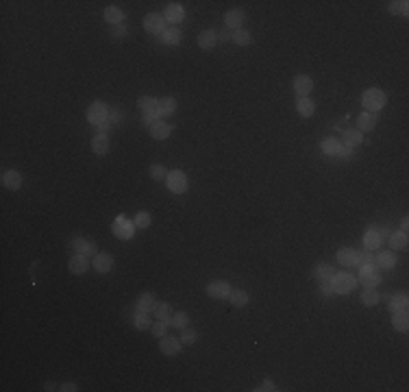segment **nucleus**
I'll list each match as a JSON object with an SVG mask.
<instances>
[{"instance_id": "nucleus-27", "label": "nucleus", "mask_w": 409, "mask_h": 392, "mask_svg": "<svg viewBox=\"0 0 409 392\" xmlns=\"http://www.w3.org/2000/svg\"><path fill=\"white\" fill-rule=\"evenodd\" d=\"M137 105H139V109H141V113H152V115H159L157 113V98H152V96H141L139 101H137Z\"/></svg>"}, {"instance_id": "nucleus-48", "label": "nucleus", "mask_w": 409, "mask_h": 392, "mask_svg": "<svg viewBox=\"0 0 409 392\" xmlns=\"http://www.w3.org/2000/svg\"><path fill=\"white\" fill-rule=\"evenodd\" d=\"M253 390H257V392H272V390H279V388H276V386H274V382H270V379H266L264 384H261V386H257V388H253Z\"/></svg>"}, {"instance_id": "nucleus-7", "label": "nucleus", "mask_w": 409, "mask_h": 392, "mask_svg": "<svg viewBox=\"0 0 409 392\" xmlns=\"http://www.w3.org/2000/svg\"><path fill=\"white\" fill-rule=\"evenodd\" d=\"M207 294H209L211 299H228V294H231V283L225 279L211 281V283H207Z\"/></svg>"}, {"instance_id": "nucleus-19", "label": "nucleus", "mask_w": 409, "mask_h": 392, "mask_svg": "<svg viewBox=\"0 0 409 392\" xmlns=\"http://www.w3.org/2000/svg\"><path fill=\"white\" fill-rule=\"evenodd\" d=\"M135 305H137V312L150 314V312H155V307H157V299H155V294H150V292H144Z\"/></svg>"}, {"instance_id": "nucleus-41", "label": "nucleus", "mask_w": 409, "mask_h": 392, "mask_svg": "<svg viewBox=\"0 0 409 392\" xmlns=\"http://www.w3.org/2000/svg\"><path fill=\"white\" fill-rule=\"evenodd\" d=\"M150 223H152L150 214H148V212H144V209L135 214V218H133V224H135V227H137V229H146V227H150Z\"/></svg>"}, {"instance_id": "nucleus-21", "label": "nucleus", "mask_w": 409, "mask_h": 392, "mask_svg": "<svg viewBox=\"0 0 409 392\" xmlns=\"http://www.w3.org/2000/svg\"><path fill=\"white\" fill-rule=\"evenodd\" d=\"M357 126H359V131H372L374 126H377V113H372V112H364V113H359V118H357Z\"/></svg>"}, {"instance_id": "nucleus-39", "label": "nucleus", "mask_w": 409, "mask_h": 392, "mask_svg": "<svg viewBox=\"0 0 409 392\" xmlns=\"http://www.w3.org/2000/svg\"><path fill=\"white\" fill-rule=\"evenodd\" d=\"M155 318L170 323V318H172V307L168 305V303H157V307H155Z\"/></svg>"}, {"instance_id": "nucleus-35", "label": "nucleus", "mask_w": 409, "mask_h": 392, "mask_svg": "<svg viewBox=\"0 0 409 392\" xmlns=\"http://www.w3.org/2000/svg\"><path fill=\"white\" fill-rule=\"evenodd\" d=\"M379 299H381V296H379V292L374 288H366V290H364V294H362V303L366 307H374L379 303Z\"/></svg>"}, {"instance_id": "nucleus-30", "label": "nucleus", "mask_w": 409, "mask_h": 392, "mask_svg": "<svg viewBox=\"0 0 409 392\" xmlns=\"http://www.w3.org/2000/svg\"><path fill=\"white\" fill-rule=\"evenodd\" d=\"M333 275H335V270H333V266H329V264H318L314 270V277L318 281H331Z\"/></svg>"}, {"instance_id": "nucleus-15", "label": "nucleus", "mask_w": 409, "mask_h": 392, "mask_svg": "<svg viewBox=\"0 0 409 392\" xmlns=\"http://www.w3.org/2000/svg\"><path fill=\"white\" fill-rule=\"evenodd\" d=\"M337 262H340L342 266H357L359 253L355 248H340V251H337Z\"/></svg>"}, {"instance_id": "nucleus-25", "label": "nucleus", "mask_w": 409, "mask_h": 392, "mask_svg": "<svg viewBox=\"0 0 409 392\" xmlns=\"http://www.w3.org/2000/svg\"><path fill=\"white\" fill-rule=\"evenodd\" d=\"M159 37L163 44H168V46H177V44L181 42V31H179L177 26H170V29H166Z\"/></svg>"}, {"instance_id": "nucleus-23", "label": "nucleus", "mask_w": 409, "mask_h": 392, "mask_svg": "<svg viewBox=\"0 0 409 392\" xmlns=\"http://www.w3.org/2000/svg\"><path fill=\"white\" fill-rule=\"evenodd\" d=\"M218 44V33L216 31H211V29H207V31H203L198 35V46L203 48V51H211Z\"/></svg>"}, {"instance_id": "nucleus-16", "label": "nucleus", "mask_w": 409, "mask_h": 392, "mask_svg": "<svg viewBox=\"0 0 409 392\" xmlns=\"http://www.w3.org/2000/svg\"><path fill=\"white\" fill-rule=\"evenodd\" d=\"M68 268H70V273H74V275H83L87 268H90V262H87V257L85 255H81V253H76V255L70 257V262H68Z\"/></svg>"}, {"instance_id": "nucleus-32", "label": "nucleus", "mask_w": 409, "mask_h": 392, "mask_svg": "<svg viewBox=\"0 0 409 392\" xmlns=\"http://www.w3.org/2000/svg\"><path fill=\"white\" fill-rule=\"evenodd\" d=\"M390 312H392V314L407 312V294H396V296H392V301H390Z\"/></svg>"}, {"instance_id": "nucleus-45", "label": "nucleus", "mask_w": 409, "mask_h": 392, "mask_svg": "<svg viewBox=\"0 0 409 392\" xmlns=\"http://www.w3.org/2000/svg\"><path fill=\"white\" fill-rule=\"evenodd\" d=\"M179 340H181V344H194V342L198 340V334H196L194 329L185 327V329L181 331V338H179Z\"/></svg>"}, {"instance_id": "nucleus-13", "label": "nucleus", "mask_w": 409, "mask_h": 392, "mask_svg": "<svg viewBox=\"0 0 409 392\" xmlns=\"http://www.w3.org/2000/svg\"><path fill=\"white\" fill-rule=\"evenodd\" d=\"M244 20H246V13H244L242 9H231V11H228V13L225 15V24L228 26V29H233V31L242 29Z\"/></svg>"}, {"instance_id": "nucleus-9", "label": "nucleus", "mask_w": 409, "mask_h": 392, "mask_svg": "<svg viewBox=\"0 0 409 392\" xmlns=\"http://www.w3.org/2000/svg\"><path fill=\"white\" fill-rule=\"evenodd\" d=\"M388 237L385 229H368V233L364 235V244H366L368 251H374V248L381 246V242Z\"/></svg>"}, {"instance_id": "nucleus-24", "label": "nucleus", "mask_w": 409, "mask_h": 392, "mask_svg": "<svg viewBox=\"0 0 409 392\" xmlns=\"http://www.w3.org/2000/svg\"><path fill=\"white\" fill-rule=\"evenodd\" d=\"M91 151H94L96 155H107L109 153V137L96 133L94 140H91Z\"/></svg>"}, {"instance_id": "nucleus-47", "label": "nucleus", "mask_w": 409, "mask_h": 392, "mask_svg": "<svg viewBox=\"0 0 409 392\" xmlns=\"http://www.w3.org/2000/svg\"><path fill=\"white\" fill-rule=\"evenodd\" d=\"M111 35H113V37H118V40L127 37V26H124V24H116V26H111Z\"/></svg>"}, {"instance_id": "nucleus-8", "label": "nucleus", "mask_w": 409, "mask_h": 392, "mask_svg": "<svg viewBox=\"0 0 409 392\" xmlns=\"http://www.w3.org/2000/svg\"><path fill=\"white\" fill-rule=\"evenodd\" d=\"M144 29L146 33H150V35H161L163 31L168 29L166 26V20H163V15L159 13H148L144 18Z\"/></svg>"}, {"instance_id": "nucleus-20", "label": "nucleus", "mask_w": 409, "mask_h": 392, "mask_svg": "<svg viewBox=\"0 0 409 392\" xmlns=\"http://www.w3.org/2000/svg\"><path fill=\"white\" fill-rule=\"evenodd\" d=\"M2 185L7 187V190H18L22 185V174L18 170H7V172H2Z\"/></svg>"}, {"instance_id": "nucleus-12", "label": "nucleus", "mask_w": 409, "mask_h": 392, "mask_svg": "<svg viewBox=\"0 0 409 392\" xmlns=\"http://www.w3.org/2000/svg\"><path fill=\"white\" fill-rule=\"evenodd\" d=\"M294 92H296V96L298 98H305V96H309V92L314 90V81L309 79V76H296V79H294Z\"/></svg>"}, {"instance_id": "nucleus-18", "label": "nucleus", "mask_w": 409, "mask_h": 392, "mask_svg": "<svg viewBox=\"0 0 409 392\" xmlns=\"http://www.w3.org/2000/svg\"><path fill=\"white\" fill-rule=\"evenodd\" d=\"M159 349L163 355H179V351H181V340H177V338H161L159 342Z\"/></svg>"}, {"instance_id": "nucleus-29", "label": "nucleus", "mask_w": 409, "mask_h": 392, "mask_svg": "<svg viewBox=\"0 0 409 392\" xmlns=\"http://www.w3.org/2000/svg\"><path fill=\"white\" fill-rule=\"evenodd\" d=\"M377 266L381 268H394L396 266V255L392 251H381L379 255H377Z\"/></svg>"}, {"instance_id": "nucleus-2", "label": "nucleus", "mask_w": 409, "mask_h": 392, "mask_svg": "<svg viewBox=\"0 0 409 392\" xmlns=\"http://www.w3.org/2000/svg\"><path fill=\"white\" fill-rule=\"evenodd\" d=\"M388 103V96H385L383 90H379V87H370V90L364 92L362 96V105L370 112H377V109H383V105Z\"/></svg>"}, {"instance_id": "nucleus-6", "label": "nucleus", "mask_w": 409, "mask_h": 392, "mask_svg": "<svg viewBox=\"0 0 409 392\" xmlns=\"http://www.w3.org/2000/svg\"><path fill=\"white\" fill-rule=\"evenodd\" d=\"M133 229H135V224L131 223V220H127L124 216L116 218L113 220V224H111L113 235L120 237V240H131V237H133Z\"/></svg>"}, {"instance_id": "nucleus-31", "label": "nucleus", "mask_w": 409, "mask_h": 392, "mask_svg": "<svg viewBox=\"0 0 409 392\" xmlns=\"http://www.w3.org/2000/svg\"><path fill=\"white\" fill-rule=\"evenodd\" d=\"M407 244H409L407 233H403V231H396V233H392V235H390V246H392V248H396V251H405Z\"/></svg>"}, {"instance_id": "nucleus-49", "label": "nucleus", "mask_w": 409, "mask_h": 392, "mask_svg": "<svg viewBox=\"0 0 409 392\" xmlns=\"http://www.w3.org/2000/svg\"><path fill=\"white\" fill-rule=\"evenodd\" d=\"M353 155V148L351 146H346V144H342L340 146V153H337V157H342V159H351Z\"/></svg>"}, {"instance_id": "nucleus-14", "label": "nucleus", "mask_w": 409, "mask_h": 392, "mask_svg": "<svg viewBox=\"0 0 409 392\" xmlns=\"http://www.w3.org/2000/svg\"><path fill=\"white\" fill-rule=\"evenodd\" d=\"M174 112H177V101L172 96H163L157 101V113H159V118H168Z\"/></svg>"}, {"instance_id": "nucleus-40", "label": "nucleus", "mask_w": 409, "mask_h": 392, "mask_svg": "<svg viewBox=\"0 0 409 392\" xmlns=\"http://www.w3.org/2000/svg\"><path fill=\"white\" fill-rule=\"evenodd\" d=\"M170 325L172 327H177V329H185L189 325V316L185 312H174L172 318H170Z\"/></svg>"}, {"instance_id": "nucleus-3", "label": "nucleus", "mask_w": 409, "mask_h": 392, "mask_svg": "<svg viewBox=\"0 0 409 392\" xmlns=\"http://www.w3.org/2000/svg\"><path fill=\"white\" fill-rule=\"evenodd\" d=\"M359 281H362L364 288H377V285L381 283V275H379L377 264H362Z\"/></svg>"}, {"instance_id": "nucleus-33", "label": "nucleus", "mask_w": 409, "mask_h": 392, "mask_svg": "<svg viewBox=\"0 0 409 392\" xmlns=\"http://www.w3.org/2000/svg\"><path fill=\"white\" fill-rule=\"evenodd\" d=\"M105 20H107L111 26L122 24V20H124L122 9H118V7H107V9H105Z\"/></svg>"}, {"instance_id": "nucleus-42", "label": "nucleus", "mask_w": 409, "mask_h": 392, "mask_svg": "<svg viewBox=\"0 0 409 392\" xmlns=\"http://www.w3.org/2000/svg\"><path fill=\"white\" fill-rule=\"evenodd\" d=\"M228 299L235 307H244L248 303V294L244 290H231V294H228Z\"/></svg>"}, {"instance_id": "nucleus-10", "label": "nucleus", "mask_w": 409, "mask_h": 392, "mask_svg": "<svg viewBox=\"0 0 409 392\" xmlns=\"http://www.w3.org/2000/svg\"><path fill=\"white\" fill-rule=\"evenodd\" d=\"M72 248L76 253H81V255H98V251H96V242H91V240H85V237H74L72 240Z\"/></svg>"}, {"instance_id": "nucleus-22", "label": "nucleus", "mask_w": 409, "mask_h": 392, "mask_svg": "<svg viewBox=\"0 0 409 392\" xmlns=\"http://www.w3.org/2000/svg\"><path fill=\"white\" fill-rule=\"evenodd\" d=\"M94 268L98 273H109V270L113 268V255H109V253H98V255H94Z\"/></svg>"}, {"instance_id": "nucleus-34", "label": "nucleus", "mask_w": 409, "mask_h": 392, "mask_svg": "<svg viewBox=\"0 0 409 392\" xmlns=\"http://www.w3.org/2000/svg\"><path fill=\"white\" fill-rule=\"evenodd\" d=\"M133 325H135V329H139V331H146V329H150V325H152V320L150 316L146 312H137L133 316Z\"/></svg>"}, {"instance_id": "nucleus-4", "label": "nucleus", "mask_w": 409, "mask_h": 392, "mask_svg": "<svg viewBox=\"0 0 409 392\" xmlns=\"http://www.w3.org/2000/svg\"><path fill=\"white\" fill-rule=\"evenodd\" d=\"M87 120L91 124H102L109 120V107L102 101H96L87 107Z\"/></svg>"}, {"instance_id": "nucleus-1", "label": "nucleus", "mask_w": 409, "mask_h": 392, "mask_svg": "<svg viewBox=\"0 0 409 392\" xmlns=\"http://www.w3.org/2000/svg\"><path fill=\"white\" fill-rule=\"evenodd\" d=\"M357 285V279L353 277L351 273H335L333 277H331V288H333L335 294H348V292H353Z\"/></svg>"}, {"instance_id": "nucleus-26", "label": "nucleus", "mask_w": 409, "mask_h": 392, "mask_svg": "<svg viewBox=\"0 0 409 392\" xmlns=\"http://www.w3.org/2000/svg\"><path fill=\"white\" fill-rule=\"evenodd\" d=\"M296 109H298V113L303 115V118H312L314 115V101L309 96H305V98H298L296 101Z\"/></svg>"}, {"instance_id": "nucleus-53", "label": "nucleus", "mask_w": 409, "mask_h": 392, "mask_svg": "<svg viewBox=\"0 0 409 392\" xmlns=\"http://www.w3.org/2000/svg\"><path fill=\"white\" fill-rule=\"evenodd\" d=\"M46 390H48V392H50V390H59V388H57V386H54L52 382H48V384H46Z\"/></svg>"}, {"instance_id": "nucleus-5", "label": "nucleus", "mask_w": 409, "mask_h": 392, "mask_svg": "<svg viewBox=\"0 0 409 392\" xmlns=\"http://www.w3.org/2000/svg\"><path fill=\"white\" fill-rule=\"evenodd\" d=\"M168 190L174 192V194H183V192H187V174L181 172V170H172V172H168Z\"/></svg>"}, {"instance_id": "nucleus-28", "label": "nucleus", "mask_w": 409, "mask_h": 392, "mask_svg": "<svg viewBox=\"0 0 409 392\" xmlns=\"http://www.w3.org/2000/svg\"><path fill=\"white\" fill-rule=\"evenodd\" d=\"M362 140H364V135H362V131L359 129H346L344 131V140H342V144H346V146H357V144H362Z\"/></svg>"}, {"instance_id": "nucleus-36", "label": "nucleus", "mask_w": 409, "mask_h": 392, "mask_svg": "<svg viewBox=\"0 0 409 392\" xmlns=\"http://www.w3.org/2000/svg\"><path fill=\"white\" fill-rule=\"evenodd\" d=\"M340 146H342V142L335 140V137H326V140H322V151L326 153V155H335L337 157Z\"/></svg>"}, {"instance_id": "nucleus-50", "label": "nucleus", "mask_w": 409, "mask_h": 392, "mask_svg": "<svg viewBox=\"0 0 409 392\" xmlns=\"http://www.w3.org/2000/svg\"><path fill=\"white\" fill-rule=\"evenodd\" d=\"M320 292L324 296H331L333 294V288H331V281H320Z\"/></svg>"}, {"instance_id": "nucleus-11", "label": "nucleus", "mask_w": 409, "mask_h": 392, "mask_svg": "<svg viewBox=\"0 0 409 392\" xmlns=\"http://www.w3.org/2000/svg\"><path fill=\"white\" fill-rule=\"evenodd\" d=\"M183 18H185V9L177 2L168 4L166 11H163V20L170 22V24H179V22H183Z\"/></svg>"}, {"instance_id": "nucleus-51", "label": "nucleus", "mask_w": 409, "mask_h": 392, "mask_svg": "<svg viewBox=\"0 0 409 392\" xmlns=\"http://www.w3.org/2000/svg\"><path fill=\"white\" fill-rule=\"evenodd\" d=\"M59 390L61 392H76L79 388H76V384H72V382H65V384L59 386Z\"/></svg>"}, {"instance_id": "nucleus-46", "label": "nucleus", "mask_w": 409, "mask_h": 392, "mask_svg": "<svg viewBox=\"0 0 409 392\" xmlns=\"http://www.w3.org/2000/svg\"><path fill=\"white\" fill-rule=\"evenodd\" d=\"M150 176H152L155 181H163V179H168V170L163 168V166H159V164L150 166Z\"/></svg>"}, {"instance_id": "nucleus-17", "label": "nucleus", "mask_w": 409, "mask_h": 392, "mask_svg": "<svg viewBox=\"0 0 409 392\" xmlns=\"http://www.w3.org/2000/svg\"><path fill=\"white\" fill-rule=\"evenodd\" d=\"M172 129H174L172 124L163 122V120H157V122L150 126V135L155 137V140H166V137H170Z\"/></svg>"}, {"instance_id": "nucleus-43", "label": "nucleus", "mask_w": 409, "mask_h": 392, "mask_svg": "<svg viewBox=\"0 0 409 392\" xmlns=\"http://www.w3.org/2000/svg\"><path fill=\"white\" fill-rule=\"evenodd\" d=\"M388 9H390V13H403V15H407V13H409V2H407V0H399V2H396V0H394V2H390Z\"/></svg>"}, {"instance_id": "nucleus-38", "label": "nucleus", "mask_w": 409, "mask_h": 392, "mask_svg": "<svg viewBox=\"0 0 409 392\" xmlns=\"http://www.w3.org/2000/svg\"><path fill=\"white\" fill-rule=\"evenodd\" d=\"M392 327L396 331H403L405 334L407 327H409V320H407V312H401V314H394L392 316Z\"/></svg>"}, {"instance_id": "nucleus-52", "label": "nucleus", "mask_w": 409, "mask_h": 392, "mask_svg": "<svg viewBox=\"0 0 409 392\" xmlns=\"http://www.w3.org/2000/svg\"><path fill=\"white\" fill-rule=\"evenodd\" d=\"M407 229H409V220L403 218V220H401V231H403V233H407Z\"/></svg>"}, {"instance_id": "nucleus-44", "label": "nucleus", "mask_w": 409, "mask_h": 392, "mask_svg": "<svg viewBox=\"0 0 409 392\" xmlns=\"http://www.w3.org/2000/svg\"><path fill=\"white\" fill-rule=\"evenodd\" d=\"M168 325H170V323H166V320H157V323H152V325H150L152 336H155V338H163V336H166Z\"/></svg>"}, {"instance_id": "nucleus-37", "label": "nucleus", "mask_w": 409, "mask_h": 392, "mask_svg": "<svg viewBox=\"0 0 409 392\" xmlns=\"http://www.w3.org/2000/svg\"><path fill=\"white\" fill-rule=\"evenodd\" d=\"M231 40L235 42V44H239V46H248V44L253 42V35H250L246 29H237V31H233Z\"/></svg>"}]
</instances>
